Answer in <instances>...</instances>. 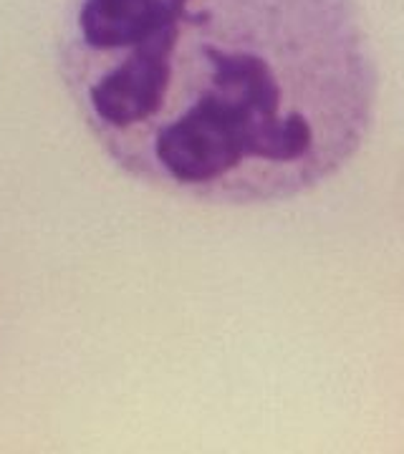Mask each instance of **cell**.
<instances>
[{
    "label": "cell",
    "instance_id": "1",
    "mask_svg": "<svg viewBox=\"0 0 404 454\" xmlns=\"http://www.w3.org/2000/svg\"><path fill=\"white\" fill-rule=\"evenodd\" d=\"M61 71L124 175L233 207L339 175L379 91L356 0H71Z\"/></svg>",
    "mask_w": 404,
    "mask_h": 454
}]
</instances>
